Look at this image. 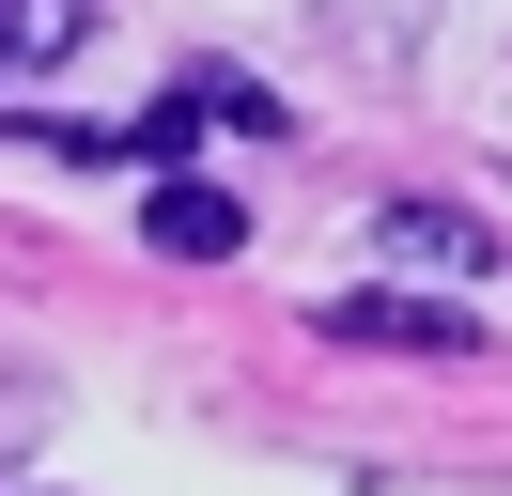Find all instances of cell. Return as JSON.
<instances>
[{
  "label": "cell",
  "instance_id": "obj_2",
  "mask_svg": "<svg viewBox=\"0 0 512 496\" xmlns=\"http://www.w3.org/2000/svg\"><path fill=\"white\" fill-rule=\"evenodd\" d=\"M140 248H171V264H218V248H249V217H233L218 186L156 171V202H140Z\"/></svg>",
  "mask_w": 512,
  "mask_h": 496
},
{
  "label": "cell",
  "instance_id": "obj_3",
  "mask_svg": "<svg viewBox=\"0 0 512 496\" xmlns=\"http://www.w3.org/2000/svg\"><path fill=\"white\" fill-rule=\"evenodd\" d=\"M78 31H94V0H0V78H47Z\"/></svg>",
  "mask_w": 512,
  "mask_h": 496
},
{
  "label": "cell",
  "instance_id": "obj_4",
  "mask_svg": "<svg viewBox=\"0 0 512 496\" xmlns=\"http://www.w3.org/2000/svg\"><path fill=\"white\" fill-rule=\"evenodd\" d=\"M373 248H404V264H450V279H466V264H497V248H481L466 217H435V202H388V217H373Z\"/></svg>",
  "mask_w": 512,
  "mask_h": 496
},
{
  "label": "cell",
  "instance_id": "obj_1",
  "mask_svg": "<svg viewBox=\"0 0 512 496\" xmlns=\"http://www.w3.org/2000/svg\"><path fill=\"white\" fill-rule=\"evenodd\" d=\"M326 341H388V357H481V326L466 310H419V295H326Z\"/></svg>",
  "mask_w": 512,
  "mask_h": 496
}]
</instances>
